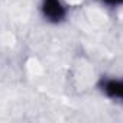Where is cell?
I'll use <instances>...</instances> for the list:
<instances>
[{"label": "cell", "mask_w": 123, "mask_h": 123, "mask_svg": "<svg viewBox=\"0 0 123 123\" xmlns=\"http://www.w3.org/2000/svg\"><path fill=\"white\" fill-rule=\"evenodd\" d=\"M104 2L109 5H120V3H123V0H104Z\"/></svg>", "instance_id": "3957f363"}, {"label": "cell", "mask_w": 123, "mask_h": 123, "mask_svg": "<svg viewBox=\"0 0 123 123\" xmlns=\"http://www.w3.org/2000/svg\"><path fill=\"white\" fill-rule=\"evenodd\" d=\"M42 10L43 15L52 22H58L65 16V9L62 7L59 0H43Z\"/></svg>", "instance_id": "6da1fadb"}, {"label": "cell", "mask_w": 123, "mask_h": 123, "mask_svg": "<svg viewBox=\"0 0 123 123\" xmlns=\"http://www.w3.org/2000/svg\"><path fill=\"white\" fill-rule=\"evenodd\" d=\"M103 90L107 96L113 98H123V81L120 80H107L103 84Z\"/></svg>", "instance_id": "7a4b0ae2"}]
</instances>
